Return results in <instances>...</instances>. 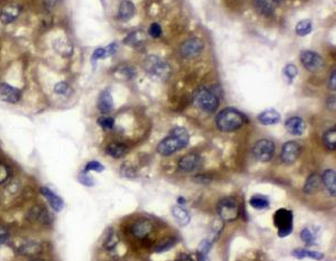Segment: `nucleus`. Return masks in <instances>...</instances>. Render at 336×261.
<instances>
[{"mask_svg":"<svg viewBox=\"0 0 336 261\" xmlns=\"http://www.w3.org/2000/svg\"><path fill=\"white\" fill-rule=\"evenodd\" d=\"M189 142V134L184 128H176L170 134L164 138L157 146V152L162 156H170L182 148Z\"/></svg>","mask_w":336,"mask_h":261,"instance_id":"nucleus-1","label":"nucleus"},{"mask_svg":"<svg viewBox=\"0 0 336 261\" xmlns=\"http://www.w3.org/2000/svg\"><path fill=\"white\" fill-rule=\"evenodd\" d=\"M246 122L243 114L236 109L227 108L217 116L216 124L219 130L231 132L240 129Z\"/></svg>","mask_w":336,"mask_h":261,"instance_id":"nucleus-2","label":"nucleus"},{"mask_svg":"<svg viewBox=\"0 0 336 261\" xmlns=\"http://www.w3.org/2000/svg\"><path fill=\"white\" fill-rule=\"evenodd\" d=\"M195 102L203 111L207 112L216 111L219 103V91L217 88H200L195 94Z\"/></svg>","mask_w":336,"mask_h":261,"instance_id":"nucleus-3","label":"nucleus"},{"mask_svg":"<svg viewBox=\"0 0 336 261\" xmlns=\"http://www.w3.org/2000/svg\"><path fill=\"white\" fill-rule=\"evenodd\" d=\"M274 224L277 228V235L280 238H285L291 235L294 225V216L291 210L280 209L274 215Z\"/></svg>","mask_w":336,"mask_h":261,"instance_id":"nucleus-4","label":"nucleus"},{"mask_svg":"<svg viewBox=\"0 0 336 261\" xmlns=\"http://www.w3.org/2000/svg\"><path fill=\"white\" fill-rule=\"evenodd\" d=\"M143 67L151 75L166 79L170 75V67L167 63L157 56H149L143 62Z\"/></svg>","mask_w":336,"mask_h":261,"instance_id":"nucleus-5","label":"nucleus"},{"mask_svg":"<svg viewBox=\"0 0 336 261\" xmlns=\"http://www.w3.org/2000/svg\"><path fill=\"white\" fill-rule=\"evenodd\" d=\"M217 212L219 217L223 221H233L239 216V205L235 198L227 197L219 201Z\"/></svg>","mask_w":336,"mask_h":261,"instance_id":"nucleus-6","label":"nucleus"},{"mask_svg":"<svg viewBox=\"0 0 336 261\" xmlns=\"http://www.w3.org/2000/svg\"><path fill=\"white\" fill-rule=\"evenodd\" d=\"M276 152V147L273 141L268 139H262L256 142L253 148L254 157L261 162L269 161L273 157Z\"/></svg>","mask_w":336,"mask_h":261,"instance_id":"nucleus-7","label":"nucleus"},{"mask_svg":"<svg viewBox=\"0 0 336 261\" xmlns=\"http://www.w3.org/2000/svg\"><path fill=\"white\" fill-rule=\"evenodd\" d=\"M300 61L306 69L309 71H319L324 67V60L319 54L311 51H302L300 56Z\"/></svg>","mask_w":336,"mask_h":261,"instance_id":"nucleus-8","label":"nucleus"},{"mask_svg":"<svg viewBox=\"0 0 336 261\" xmlns=\"http://www.w3.org/2000/svg\"><path fill=\"white\" fill-rule=\"evenodd\" d=\"M204 49V43L197 38L185 41L180 47V54L185 58H196Z\"/></svg>","mask_w":336,"mask_h":261,"instance_id":"nucleus-9","label":"nucleus"},{"mask_svg":"<svg viewBox=\"0 0 336 261\" xmlns=\"http://www.w3.org/2000/svg\"><path fill=\"white\" fill-rule=\"evenodd\" d=\"M300 154V145L296 141H288L283 146L280 158L284 164H291L297 160Z\"/></svg>","mask_w":336,"mask_h":261,"instance_id":"nucleus-10","label":"nucleus"},{"mask_svg":"<svg viewBox=\"0 0 336 261\" xmlns=\"http://www.w3.org/2000/svg\"><path fill=\"white\" fill-rule=\"evenodd\" d=\"M26 218L31 222L41 223L43 225H49L51 222V216L47 209L40 206H35L28 211Z\"/></svg>","mask_w":336,"mask_h":261,"instance_id":"nucleus-11","label":"nucleus"},{"mask_svg":"<svg viewBox=\"0 0 336 261\" xmlns=\"http://www.w3.org/2000/svg\"><path fill=\"white\" fill-rule=\"evenodd\" d=\"M154 229V225L150 220L146 218L138 220L131 226V234L134 237L139 239H144L148 237Z\"/></svg>","mask_w":336,"mask_h":261,"instance_id":"nucleus-12","label":"nucleus"},{"mask_svg":"<svg viewBox=\"0 0 336 261\" xmlns=\"http://www.w3.org/2000/svg\"><path fill=\"white\" fill-rule=\"evenodd\" d=\"M21 93L20 89L9 84H0V99L8 103H16L21 99Z\"/></svg>","mask_w":336,"mask_h":261,"instance_id":"nucleus-13","label":"nucleus"},{"mask_svg":"<svg viewBox=\"0 0 336 261\" xmlns=\"http://www.w3.org/2000/svg\"><path fill=\"white\" fill-rule=\"evenodd\" d=\"M21 10L22 9L21 5L18 4H9L5 5L0 14V20L3 24H10L17 20L18 17L21 14Z\"/></svg>","mask_w":336,"mask_h":261,"instance_id":"nucleus-14","label":"nucleus"},{"mask_svg":"<svg viewBox=\"0 0 336 261\" xmlns=\"http://www.w3.org/2000/svg\"><path fill=\"white\" fill-rule=\"evenodd\" d=\"M201 164V159L198 155L195 153L187 154L181 157L178 162V167L180 169L184 171H193L198 169Z\"/></svg>","mask_w":336,"mask_h":261,"instance_id":"nucleus-15","label":"nucleus"},{"mask_svg":"<svg viewBox=\"0 0 336 261\" xmlns=\"http://www.w3.org/2000/svg\"><path fill=\"white\" fill-rule=\"evenodd\" d=\"M276 0H253L255 9L262 16H269L276 10Z\"/></svg>","mask_w":336,"mask_h":261,"instance_id":"nucleus-16","label":"nucleus"},{"mask_svg":"<svg viewBox=\"0 0 336 261\" xmlns=\"http://www.w3.org/2000/svg\"><path fill=\"white\" fill-rule=\"evenodd\" d=\"M40 193H41L42 195L47 198L50 206L55 212L59 213L63 209V199L54 194V192L51 191L50 189L47 188V187H42L40 189Z\"/></svg>","mask_w":336,"mask_h":261,"instance_id":"nucleus-17","label":"nucleus"},{"mask_svg":"<svg viewBox=\"0 0 336 261\" xmlns=\"http://www.w3.org/2000/svg\"><path fill=\"white\" fill-rule=\"evenodd\" d=\"M41 251V244L34 240L25 242L24 244H21L18 249L19 254L24 257L36 256L38 254H40Z\"/></svg>","mask_w":336,"mask_h":261,"instance_id":"nucleus-18","label":"nucleus"},{"mask_svg":"<svg viewBox=\"0 0 336 261\" xmlns=\"http://www.w3.org/2000/svg\"><path fill=\"white\" fill-rule=\"evenodd\" d=\"M285 127L288 132L291 134L300 135L304 132L306 124L304 121L299 117H292L286 121Z\"/></svg>","mask_w":336,"mask_h":261,"instance_id":"nucleus-19","label":"nucleus"},{"mask_svg":"<svg viewBox=\"0 0 336 261\" xmlns=\"http://www.w3.org/2000/svg\"><path fill=\"white\" fill-rule=\"evenodd\" d=\"M113 99L108 90L102 91L98 99V108L102 113H108L113 109Z\"/></svg>","mask_w":336,"mask_h":261,"instance_id":"nucleus-20","label":"nucleus"},{"mask_svg":"<svg viewBox=\"0 0 336 261\" xmlns=\"http://www.w3.org/2000/svg\"><path fill=\"white\" fill-rule=\"evenodd\" d=\"M134 12H135V7L133 2L130 0H124L122 1L119 6L118 16L120 21L127 22L134 16Z\"/></svg>","mask_w":336,"mask_h":261,"instance_id":"nucleus-21","label":"nucleus"},{"mask_svg":"<svg viewBox=\"0 0 336 261\" xmlns=\"http://www.w3.org/2000/svg\"><path fill=\"white\" fill-rule=\"evenodd\" d=\"M172 214L180 226H185L190 222L191 216L188 211L180 206H173Z\"/></svg>","mask_w":336,"mask_h":261,"instance_id":"nucleus-22","label":"nucleus"},{"mask_svg":"<svg viewBox=\"0 0 336 261\" xmlns=\"http://www.w3.org/2000/svg\"><path fill=\"white\" fill-rule=\"evenodd\" d=\"M119 235L115 232L114 228H108L106 232L104 234V237H103V246L105 249L111 251L113 250L117 244H119Z\"/></svg>","mask_w":336,"mask_h":261,"instance_id":"nucleus-23","label":"nucleus"},{"mask_svg":"<svg viewBox=\"0 0 336 261\" xmlns=\"http://www.w3.org/2000/svg\"><path fill=\"white\" fill-rule=\"evenodd\" d=\"M322 181L330 195L336 196V172L333 170H327L322 176Z\"/></svg>","mask_w":336,"mask_h":261,"instance_id":"nucleus-24","label":"nucleus"},{"mask_svg":"<svg viewBox=\"0 0 336 261\" xmlns=\"http://www.w3.org/2000/svg\"><path fill=\"white\" fill-rule=\"evenodd\" d=\"M280 114L276 110L270 109L263 111L258 116V120L262 125L272 126L277 124L280 120Z\"/></svg>","mask_w":336,"mask_h":261,"instance_id":"nucleus-25","label":"nucleus"},{"mask_svg":"<svg viewBox=\"0 0 336 261\" xmlns=\"http://www.w3.org/2000/svg\"><path fill=\"white\" fill-rule=\"evenodd\" d=\"M127 147L121 143H112L106 148L108 155L114 158H120L127 153Z\"/></svg>","mask_w":336,"mask_h":261,"instance_id":"nucleus-26","label":"nucleus"},{"mask_svg":"<svg viewBox=\"0 0 336 261\" xmlns=\"http://www.w3.org/2000/svg\"><path fill=\"white\" fill-rule=\"evenodd\" d=\"M322 183V178L317 174H312L307 178L304 185V192L306 194H312L319 190Z\"/></svg>","mask_w":336,"mask_h":261,"instance_id":"nucleus-27","label":"nucleus"},{"mask_svg":"<svg viewBox=\"0 0 336 261\" xmlns=\"http://www.w3.org/2000/svg\"><path fill=\"white\" fill-rule=\"evenodd\" d=\"M293 256L297 259H303L304 258H313L316 261H320L324 258V255L322 253L316 251H310L304 249H296L292 252Z\"/></svg>","mask_w":336,"mask_h":261,"instance_id":"nucleus-28","label":"nucleus"},{"mask_svg":"<svg viewBox=\"0 0 336 261\" xmlns=\"http://www.w3.org/2000/svg\"><path fill=\"white\" fill-rule=\"evenodd\" d=\"M54 48L61 55H70L73 52V46L68 41L64 39H58L54 42Z\"/></svg>","mask_w":336,"mask_h":261,"instance_id":"nucleus-29","label":"nucleus"},{"mask_svg":"<svg viewBox=\"0 0 336 261\" xmlns=\"http://www.w3.org/2000/svg\"><path fill=\"white\" fill-rule=\"evenodd\" d=\"M312 22L310 20H303L296 24L295 31L299 36H306L312 32Z\"/></svg>","mask_w":336,"mask_h":261,"instance_id":"nucleus-30","label":"nucleus"},{"mask_svg":"<svg viewBox=\"0 0 336 261\" xmlns=\"http://www.w3.org/2000/svg\"><path fill=\"white\" fill-rule=\"evenodd\" d=\"M323 143L329 150L334 151L336 146V129H329L323 136Z\"/></svg>","mask_w":336,"mask_h":261,"instance_id":"nucleus-31","label":"nucleus"},{"mask_svg":"<svg viewBox=\"0 0 336 261\" xmlns=\"http://www.w3.org/2000/svg\"><path fill=\"white\" fill-rule=\"evenodd\" d=\"M145 33L142 31H137V32H132L125 39V44H129V45L134 46L138 45L139 44L142 43V42L144 41L146 38Z\"/></svg>","mask_w":336,"mask_h":261,"instance_id":"nucleus-32","label":"nucleus"},{"mask_svg":"<svg viewBox=\"0 0 336 261\" xmlns=\"http://www.w3.org/2000/svg\"><path fill=\"white\" fill-rule=\"evenodd\" d=\"M212 243L209 240H203L198 247L199 261H206L207 254L211 251Z\"/></svg>","mask_w":336,"mask_h":261,"instance_id":"nucleus-33","label":"nucleus"},{"mask_svg":"<svg viewBox=\"0 0 336 261\" xmlns=\"http://www.w3.org/2000/svg\"><path fill=\"white\" fill-rule=\"evenodd\" d=\"M249 203L251 205L252 207L256 209H266L269 206V202H268V199L265 197L261 196H256L252 197L251 199L249 201Z\"/></svg>","mask_w":336,"mask_h":261,"instance_id":"nucleus-34","label":"nucleus"},{"mask_svg":"<svg viewBox=\"0 0 336 261\" xmlns=\"http://www.w3.org/2000/svg\"><path fill=\"white\" fill-rule=\"evenodd\" d=\"M176 244V240L173 239H165L157 244L155 251L157 253H162L169 251Z\"/></svg>","mask_w":336,"mask_h":261,"instance_id":"nucleus-35","label":"nucleus"},{"mask_svg":"<svg viewBox=\"0 0 336 261\" xmlns=\"http://www.w3.org/2000/svg\"><path fill=\"white\" fill-rule=\"evenodd\" d=\"M11 175V170L6 164L0 163V184L5 183Z\"/></svg>","mask_w":336,"mask_h":261,"instance_id":"nucleus-36","label":"nucleus"},{"mask_svg":"<svg viewBox=\"0 0 336 261\" xmlns=\"http://www.w3.org/2000/svg\"><path fill=\"white\" fill-rule=\"evenodd\" d=\"M98 124L104 129H112L115 125V120L112 117H100L99 119H98Z\"/></svg>","mask_w":336,"mask_h":261,"instance_id":"nucleus-37","label":"nucleus"},{"mask_svg":"<svg viewBox=\"0 0 336 261\" xmlns=\"http://www.w3.org/2000/svg\"><path fill=\"white\" fill-rule=\"evenodd\" d=\"M105 170V167L102 164H100L99 162H98L96 160H93V161H90V162L88 163L85 166V172H88V171H94L96 172H101V171Z\"/></svg>","mask_w":336,"mask_h":261,"instance_id":"nucleus-38","label":"nucleus"},{"mask_svg":"<svg viewBox=\"0 0 336 261\" xmlns=\"http://www.w3.org/2000/svg\"><path fill=\"white\" fill-rule=\"evenodd\" d=\"M284 73L286 77H288L289 80H292L297 75V68L294 65H287L284 68Z\"/></svg>","mask_w":336,"mask_h":261,"instance_id":"nucleus-39","label":"nucleus"},{"mask_svg":"<svg viewBox=\"0 0 336 261\" xmlns=\"http://www.w3.org/2000/svg\"><path fill=\"white\" fill-rule=\"evenodd\" d=\"M301 240L307 244H313L315 240V237L313 235L312 232H310L308 228H304L300 233Z\"/></svg>","mask_w":336,"mask_h":261,"instance_id":"nucleus-40","label":"nucleus"},{"mask_svg":"<svg viewBox=\"0 0 336 261\" xmlns=\"http://www.w3.org/2000/svg\"><path fill=\"white\" fill-rule=\"evenodd\" d=\"M149 34L154 39H157L162 35V28L158 23H153L149 28Z\"/></svg>","mask_w":336,"mask_h":261,"instance_id":"nucleus-41","label":"nucleus"},{"mask_svg":"<svg viewBox=\"0 0 336 261\" xmlns=\"http://www.w3.org/2000/svg\"><path fill=\"white\" fill-rule=\"evenodd\" d=\"M70 87L68 84L65 82H59L54 87V92L59 95H65L69 92Z\"/></svg>","mask_w":336,"mask_h":261,"instance_id":"nucleus-42","label":"nucleus"},{"mask_svg":"<svg viewBox=\"0 0 336 261\" xmlns=\"http://www.w3.org/2000/svg\"><path fill=\"white\" fill-rule=\"evenodd\" d=\"M79 180L82 184L85 185L86 186H92L94 185L93 179L86 174V173H81L79 176Z\"/></svg>","mask_w":336,"mask_h":261,"instance_id":"nucleus-43","label":"nucleus"},{"mask_svg":"<svg viewBox=\"0 0 336 261\" xmlns=\"http://www.w3.org/2000/svg\"><path fill=\"white\" fill-rule=\"evenodd\" d=\"M9 230L5 225H0V245L5 244L9 239Z\"/></svg>","mask_w":336,"mask_h":261,"instance_id":"nucleus-44","label":"nucleus"},{"mask_svg":"<svg viewBox=\"0 0 336 261\" xmlns=\"http://www.w3.org/2000/svg\"><path fill=\"white\" fill-rule=\"evenodd\" d=\"M107 51L105 49L103 48H98L97 50L94 51L93 54V58L92 60L94 62H96L97 60L100 59V58H104L106 56Z\"/></svg>","mask_w":336,"mask_h":261,"instance_id":"nucleus-45","label":"nucleus"},{"mask_svg":"<svg viewBox=\"0 0 336 261\" xmlns=\"http://www.w3.org/2000/svg\"><path fill=\"white\" fill-rule=\"evenodd\" d=\"M329 89H333V90L336 89V71L335 70H333L330 77H329Z\"/></svg>","mask_w":336,"mask_h":261,"instance_id":"nucleus-46","label":"nucleus"},{"mask_svg":"<svg viewBox=\"0 0 336 261\" xmlns=\"http://www.w3.org/2000/svg\"><path fill=\"white\" fill-rule=\"evenodd\" d=\"M175 261H194L193 259L190 256H188L187 254H181L178 256V258Z\"/></svg>","mask_w":336,"mask_h":261,"instance_id":"nucleus-47","label":"nucleus"},{"mask_svg":"<svg viewBox=\"0 0 336 261\" xmlns=\"http://www.w3.org/2000/svg\"><path fill=\"white\" fill-rule=\"evenodd\" d=\"M178 203H185V199H184V198H183L182 197H180V198H178Z\"/></svg>","mask_w":336,"mask_h":261,"instance_id":"nucleus-48","label":"nucleus"},{"mask_svg":"<svg viewBox=\"0 0 336 261\" xmlns=\"http://www.w3.org/2000/svg\"><path fill=\"white\" fill-rule=\"evenodd\" d=\"M44 261V260L39 259V258H38V259H37V258H35V259L31 260V261Z\"/></svg>","mask_w":336,"mask_h":261,"instance_id":"nucleus-49","label":"nucleus"},{"mask_svg":"<svg viewBox=\"0 0 336 261\" xmlns=\"http://www.w3.org/2000/svg\"><path fill=\"white\" fill-rule=\"evenodd\" d=\"M276 1H277V2H278L279 1H280V0H276Z\"/></svg>","mask_w":336,"mask_h":261,"instance_id":"nucleus-50","label":"nucleus"}]
</instances>
